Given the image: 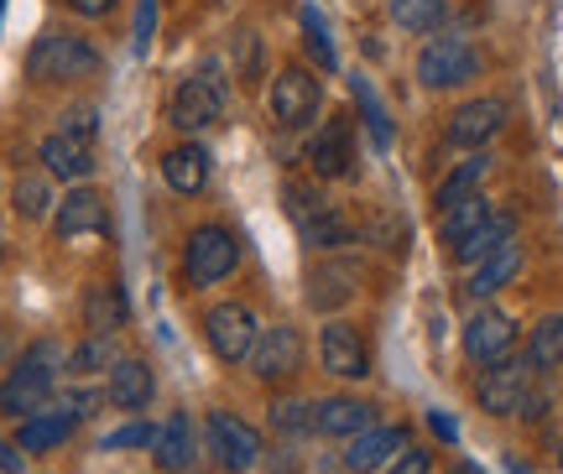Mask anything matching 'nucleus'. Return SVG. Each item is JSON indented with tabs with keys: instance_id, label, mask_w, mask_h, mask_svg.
<instances>
[{
	"instance_id": "6ab92c4d",
	"label": "nucleus",
	"mask_w": 563,
	"mask_h": 474,
	"mask_svg": "<svg viewBox=\"0 0 563 474\" xmlns=\"http://www.w3.org/2000/svg\"><path fill=\"white\" fill-rule=\"evenodd\" d=\"M42 167H47V178H63L74 183V188H84V183L95 178V141H79V136H63V131H53V136L42 141Z\"/></svg>"
},
{
	"instance_id": "de8ad7c7",
	"label": "nucleus",
	"mask_w": 563,
	"mask_h": 474,
	"mask_svg": "<svg viewBox=\"0 0 563 474\" xmlns=\"http://www.w3.org/2000/svg\"><path fill=\"white\" fill-rule=\"evenodd\" d=\"M0 256H5V240H0Z\"/></svg>"
},
{
	"instance_id": "c85d7f7f",
	"label": "nucleus",
	"mask_w": 563,
	"mask_h": 474,
	"mask_svg": "<svg viewBox=\"0 0 563 474\" xmlns=\"http://www.w3.org/2000/svg\"><path fill=\"white\" fill-rule=\"evenodd\" d=\"M490 214H496V203H490L485 194L464 198V203H454V209H443V214H439V240L449 245V251H454V245H464V240L475 235V230H481Z\"/></svg>"
},
{
	"instance_id": "49530a36",
	"label": "nucleus",
	"mask_w": 563,
	"mask_h": 474,
	"mask_svg": "<svg viewBox=\"0 0 563 474\" xmlns=\"http://www.w3.org/2000/svg\"><path fill=\"white\" fill-rule=\"evenodd\" d=\"M559 470H563V449H559Z\"/></svg>"
},
{
	"instance_id": "f3484780",
	"label": "nucleus",
	"mask_w": 563,
	"mask_h": 474,
	"mask_svg": "<svg viewBox=\"0 0 563 474\" xmlns=\"http://www.w3.org/2000/svg\"><path fill=\"white\" fill-rule=\"evenodd\" d=\"M152 459H157L162 474H188L194 459H199V433H194V417L188 412H167L157 422V438H152Z\"/></svg>"
},
{
	"instance_id": "412c9836",
	"label": "nucleus",
	"mask_w": 563,
	"mask_h": 474,
	"mask_svg": "<svg viewBox=\"0 0 563 474\" xmlns=\"http://www.w3.org/2000/svg\"><path fill=\"white\" fill-rule=\"evenodd\" d=\"M162 178H167V188L183 198H199L203 188H209V178H214V157H209V146H199V141H183V146H173L167 157H162Z\"/></svg>"
},
{
	"instance_id": "7c9ffc66",
	"label": "nucleus",
	"mask_w": 563,
	"mask_h": 474,
	"mask_svg": "<svg viewBox=\"0 0 563 474\" xmlns=\"http://www.w3.org/2000/svg\"><path fill=\"white\" fill-rule=\"evenodd\" d=\"M485 173H490V157H464L449 178L433 188V203H439V214L443 209H454V203H464V198H475L481 194V183H485Z\"/></svg>"
},
{
	"instance_id": "c9c22d12",
	"label": "nucleus",
	"mask_w": 563,
	"mask_h": 474,
	"mask_svg": "<svg viewBox=\"0 0 563 474\" xmlns=\"http://www.w3.org/2000/svg\"><path fill=\"white\" fill-rule=\"evenodd\" d=\"M298 21H302V42H308V53H313V58L334 74V68H340V53H334V37H329V21H323V11H319V5H302Z\"/></svg>"
},
{
	"instance_id": "5701e85b",
	"label": "nucleus",
	"mask_w": 563,
	"mask_h": 474,
	"mask_svg": "<svg viewBox=\"0 0 563 474\" xmlns=\"http://www.w3.org/2000/svg\"><path fill=\"white\" fill-rule=\"evenodd\" d=\"M74 428H79V417L63 412L58 401H53V407H42L37 417H26V422H21L16 449H21V454H47V449L68 443V433H74Z\"/></svg>"
},
{
	"instance_id": "473e14b6",
	"label": "nucleus",
	"mask_w": 563,
	"mask_h": 474,
	"mask_svg": "<svg viewBox=\"0 0 563 474\" xmlns=\"http://www.w3.org/2000/svg\"><path fill=\"white\" fill-rule=\"evenodd\" d=\"M386 11H391V21H397L402 32L428 37V32H439V26H443V16H449V0H386Z\"/></svg>"
},
{
	"instance_id": "ea45409f",
	"label": "nucleus",
	"mask_w": 563,
	"mask_h": 474,
	"mask_svg": "<svg viewBox=\"0 0 563 474\" xmlns=\"http://www.w3.org/2000/svg\"><path fill=\"white\" fill-rule=\"evenodd\" d=\"M95 131H100V110H95V104H79V110H63V136L95 141Z\"/></svg>"
},
{
	"instance_id": "a19ab883",
	"label": "nucleus",
	"mask_w": 563,
	"mask_h": 474,
	"mask_svg": "<svg viewBox=\"0 0 563 474\" xmlns=\"http://www.w3.org/2000/svg\"><path fill=\"white\" fill-rule=\"evenodd\" d=\"M382 474H433V454H428V449H418V443H407L402 454L391 459Z\"/></svg>"
},
{
	"instance_id": "2f4dec72",
	"label": "nucleus",
	"mask_w": 563,
	"mask_h": 474,
	"mask_svg": "<svg viewBox=\"0 0 563 474\" xmlns=\"http://www.w3.org/2000/svg\"><path fill=\"white\" fill-rule=\"evenodd\" d=\"M527 360H532L538 371H559V365H563V313H543L538 323H532Z\"/></svg>"
},
{
	"instance_id": "bb28decb",
	"label": "nucleus",
	"mask_w": 563,
	"mask_h": 474,
	"mask_svg": "<svg viewBox=\"0 0 563 474\" xmlns=\"http://www.w3.org/2000/svg\"><path fill=\"white\" fill-rule=\"evenodd\" d=\"M298 235L308 251H344V245H355V224H350V214H344L340 203H329L323 214H313L308 224H298Z\"/></svg>"
},
{
	"instance_id": "f8f14e48",
	"label": "nucleus",
	"mask_w": 563,
	"mask_h": 474,
	"mask_svg": "<svg viewBox=\"0 0 563 474\" xmlns=\"http://www.w3.org/2000/svg\"><path fill=\"white\" fill-rule=\"evenodd\" d=\"M464 355L475 365H496V360L517 355V318L501 308H481L464 318Z\"/></svg>"
},
{
	"instance_id": "20e7f679",
	"label": "nucleus",
	"mask_w": 563,
	"mask_h": 474,
	"mask_svg": "<svg viewBox=\"0 0 563 474\" xmlns=\"http://www.w3.org/2000/svg\"><path fill=\"white\" fill-rule=\"evenodd\" d=\"M532 386H538V365L527 355H506L475 376V407L485 417H517Z\"/></svg>"
},
{
	"instance_id": "a18cd8bd",
	"label": "nucleus",
	"mask_w": 563,
	"mask_h": 474,
	"mask_svg": "<svg viewBox=\"0 0 563 474\" xmlns=\"http://www.w3.org/2000/svg\"><path fill=\"white\" fill-rule=\"evenodd\" d=\"M11 350H16V339H11V329H5V323H0V365H5V360H11Z\"/></svg>"
},
{
	"instance_id": "a211bd4d",
	"label": "nucleus",
	"mask_w": 563,
	"mask_h": 474,
	"mask_svg": "<svg viewBox=\"0 0 563 474\" xmlns=\"http://www.w3.org/2000/svg\"><path fill=\"white\" fill-rule=\"evenodd\" d=\"M152 396H157V376H152V365L136 355H125L121 365L104 376V401H110L115 412H146Z\"/></svg>"
},
{
	"instance_id": "aec40b11",
	"label": "nucleus",
	"mask_w": 563,
	"mask_h": 474,
	"mask_svg": "<svg viewBox=\"0 0 563 474\" xmlns=\"http://www.w3.org/2000/svg\"><path fill=\"white\" fill-rule=\"evenodd\" d=\"M365 428H376V407L361 401V396H323L313 401V433L323 438H361Z\"/></svg>"
},
{
	"instance_id": "72a5a7b5",
	"label": "nucleus",
	"mask_w": 563,
	"mask_h": 474,
	"mask_svg": "<svg viewBox=\"0 0 563 474\" xmlns=\"http://www.w3.org/2000/svg\"><path fill=\"white\" fill-rule=\"evenodd\" d=\"M282 209H287V219H292V224H308L313 214H323V209H329V198H323V183H298V178H287V183H282Z\"/></svg>"
},
{
	"instance_id": "39448f33",
	"label": "nucleus",
	"mask_w": 563,
	"mask_h": 474,
	"mask_svg": "<svg viewBox=\"0 0 563 474\" xmlns=\"http://www.w3.org/2000/svg\"><path fill=\"white\" fill-rule=\"evenodd\" d=\"M481 79V47L470 37H428L418 53V84L422 89H460V84Z\"/></svg>"
},
{
	"instance_id": "f257e3e1",
	"label": "nucleus",
	"mask_w": 563,
	"mask_h": 474,
	"mask_svg": "<svg viewBox=\"0 0 563 474\" xmlns=\"http://www.w3.org/2000/svg\"><path fill=\"white\" fill-rule=\"evenodd\" d=\"M63 365H68L63 344L37 339V344L21 355L16 371L0 381V417H16V422H26V417H37L42 407H53V392H58V371H63Z\"/></svg>"
},
{
	"instance_id": "c03bdc74",
	"label": "nucleus",
	"mask_w": 563,
	"mask_h": 474,
	"mask_svg": "<svg viewBox=\"0 0 563 474\" xmlns=\"http://www.w3.org/2000/svg\"><path fill=\"white\" fill-rule=\"evenodd\" d=\"M0 474H21V449H11L5 438H0Z\"/></svg>"
},
{
	"instance_id": "7ed1b4c3",
	"label": "nucleus",
	"mask_w": 563,
	"mask_h": 474,
	"mask_svg": "<svg viewBox=\"0 0 563 474\" xmlns=\"http://www.w3.org/2000/svg\"><path fill=\"white\" fill-rule=\"evenodd\" d=\"M224 104H230V79H224L220 63L209 58V63H199L188 79H178L167 115H173L178 131H209V125H220Z\"/></svg>"
},
{
	"instance_id": "79ce46f5",
	"label": "nucleus",
	"mask_w": 563,
	"mask_h": 474,
	"mask_svg": "<svg viewBox=\"0 0 563 474\" xmlns=\"http://www.w3.org/2000/svg\"><path fill=\"white\" fill-rule=\"evenodd\" d=\"M543 412H548V392H543V386H532L517 417H522V422H543Z\"/></svg>"
},
{
	"instance_id": "9b49d317",
	"label": "nucleus",
	"mask_w": 563,
	"mask_h": 474,
	"mask_svg": "<svg viewBox=\"0 0 563 474\" xmlns=\"http://www.w3.org/2000/svg\"><path fill=\"white\" fill-rule=\"evenodd\" d=\"M308 162H313V178L334 183L355 173V120L350 115H329L319 125V136L308 141Z\"/></svg>"
},
{
	"instance_id": "37998d69",
	"label": "nucleus",
	"mask_w": 563,
	"mask_h": 474,
	"mask_svg": "<svg viewBox=\"0 0 563 474\" xmlns=\"http://www.w3.org/2000/svg\"><path fill=\"white\" fill-rule=\"evenodd\" d=\"M68 5H74L79 16H110V5H115V0H68Z\"/></svg>"
},
{
	"instance_id": "e433bc0d",
	"label": "nucleus",
	"mask_w": 563,
	"mask_h": 474,
	"mask_svg": "<svg viewBox=\"0 0 563 474\" xmlns=\"http://www.w3.org/2000/svg\"><path fill=\"white\" fill-rule=\"evenodd\" d=\"M355 99H361L365 110V125H371V141H376V152H386L391 146V115H386V104L376 99V89H371V79H355Z\"/></svg>"
},
{
	"instance_id": "b1692460",
	"label": "nucleus",
	"mask_w": 563,
	"mask_h": 474,
	"mask_svg": "<svg viewBox=\"0 0 563 474\" xmlns=\"http://www.w3.org/2000/svg\"><path fill=\"white\" fill-rule=\"evenodd\" d=\"M511 240H517V209H496V214L485 219V224L464 240V245H454L449 256L460 261V266H481L485 256H496V251H501V245H511Z\"/></svg>"
},
{
	"instance_id": "1a4fd4ad",
	"label": "nucleus",
	"mask_w": 563,
	"mask_h": 474,
	"mask_svg": "<svg viewBox=\"0 0 563 474\" xmlns=\"http://www.w3.org/2000/svg\"><path fill=\"white\" fill-rule=\"evenodd\" d=\"M235 266H241V240L230 235L224 224H199V230L188 235L183 272H188L194 287H214V282H224Z\"/></svg>"
},
{
	"instance_id": "4c0bfd02",
	"label": "nucleus",
	"mask_w": 563,
	"mask_h": 474,
	"mask_svg": "<svg viewBox=\"0 0 563 474\" xmlns=\"http://www.w3.org/2000/svg\"><path fill=\"white\" fill-rule=\"evenodd\" d=\"M152 438H157L152 422H125V428H115V433L100 438V449L104 454H115V449H152Z\"/></svg>"
},
{
	"instance_id": "c756f323",
	"label": "nucleus",
	"mask_w": 563,
	"mask_h": 474,
	"mask_svg": "<svg viewBox=\"0 0 563 474\" xmlns=\"http://www.w3.org/2000/svg\"><path fill=\"white\" fill-rule=\"evenodd\" d=\"M11 209H16L26 224H37V219H53L58 198H53V183H47V173H21V178L11 183Z\"/></svg>"
},
{
	"instance_id": "58836bf2",
	"label": "nucleus",
	"mask_w": 563,
	"mask_h": 474,
	"mask_svg": "<svg viewBox=\"0 0 563 474\" xmlns=\"http://www.w3.org/2000/svg\"><path fill=\"white\" fill-rule=\"evenodd\" d=\"M157 0H141L136 5V26H131V47H136V58H146V47H152V32H157Z\"/></svg>"
},
{
	"instance_id": "4be33fe9",
	"label": "nucleus",
	"mask_w": 563,
	"mask_h": 474,
	"mask_svg": "<svg viewBox=\"0 0 563 474\" xmlns=\"http://www.w3.org/2000/svg\"><path fill=\"white\" fill-rule=\"evenodd\" d=\"M131 308H125L121 282H89L84 287V329L89 334H121Z\"/></svg>"
},
{
	"instance_id": "ddd939ff",
	"label": "nucleus",
	"mask_w": 563,
	"mask_h": 474,
	"mask_svg": "<svg viewBox=\"0 0 563 474\" xmlns=\"http://www.w3.org/2000/svg\"><path fill=\"white\" fill-rule=\"evenodd\" d=\"M251 371H256V381H266V386L292 381L302 371V334L292 329V323H272V329H262L256 355H251Z\"/></svg>"
},
{
	"instance_id": "393cba45",
	"label": "nucleus",
	"mask_w": 563,
	"mask_h": 474,
	"mask_svg": "<svg viewBox=\"0 0 563 474\" xmlns=\"http://www.w3.org/2000/svg\"><path fill=\"white\" fill-rule=\"evenodd\" d=\"M517 272H522V245L511 240V245H501L496 256H485L481 266H470V277H464V293L470 297H496L501 287H511L517 282Z\"/></svg>"
},
{
	"instance_id": "4468645a",
	"label": "nucleus",
	"mask_w": 563,
	"mask_h": 474,
	"mask_svg": "<svg viewBox=\"0 0 563 474\" xmlns=\"http://www.w3.org/2000/svg\"><path fill=\"white\" fill-rule=\"evenodd\" d=\"M506 131V99L501 95H481V99H464L460 110L449 115V141L475 152V146H490V141Z\"/></svg>"
},
{
	"instance_id": "6e6552de",
	"label": "nucleus",
	"mask_w": 563,
	"mask_h": 474,
	"mask_svg": "<svg viewBox=\"0 0 563 474\" xmlns=\"http://www.w3.org/2000/svg\"><path fill=\"white\" fill-rule=\"evenodd\" d=\"M319 104H323V89H319V79H313L302 63L277 68V79H272V89H266V110H272V120H277L282 131H302V125H313Z\"/></svg>"
},
{
	"instance_id": "f03ea898",
	"label": "nucleus",
	"mask_w": 563,
	"mask_h": 474,
	"mask_svg": "<svg viewBox=\"0 0 563 474\" xmlns=\"http://www.w3.org/2000/svg\"><path fill=\"white\" fill-rule=\"evenodd\" d=\"M26 74L37 84H74V79H95L100 74V47L68 26H47L32 53H26Z\"/></svg>"
},
{
	"instance_id": "0eeeda50",
	"label": "nucleus",
	"mask_w": 563,
	"mask_h": 474,
	"mask_svg": "<svg viewBox=\"0 0 563 474\" xmlns=\"http://www.w3.org/2000/svg\"><path fill=\"white\" fill-rule=\"evenodd\" d=\"M203 438H209V454H214V464L230 474H251V470H262V433L245 422V417L235 412H209L203 417Z\"/></svg>"
},
{
	"instance_id": "2eb2a0df",
	"label": "nucleus",
	"mask_w": 563,
	"mask_h": 474,
	"mask_svg": "<svg viewBox=\"0 0 563 474\" xmlns=\"http://www.w3.org/2000/svg\"><path fill=\"white\" fill-rule=\"evenodd\" d=\"M104 230H110V203H104V194H95L89 183L58 198V209H53V235L58 240L104 235Z\"/></svg>"
},
{
	"instance_id": "9d476101",
	"label": "nucleus",
	"mask_w": 563,
	"mask_h": 474,
	"mask_svg": "<svg viewBox=\"0 0 563 474\" xmlns=\"http://www.w3.org/2000/svg\"><path fill=\"white\" fill-rule=\"evenodd\" d=\"M319 360L334 381H365L371 376V350H365L361 329L344 323V318H329V323L319 329Z\"/></svg>"
},
{
	"instance_id": "dca6fc26",
	"label": "nucleus",
	"mask_w": 563,
	"mask_h": 474,
	"mask_svg": "<svg viewBox=\"0 0 563 474\" xmlns=\"http://www.w3.org/2000/svg\"><path fill=\"white\" fill-rule=\"evenodd\" d=\"M402 449H407V428H397V422H376V428H365L361 438L344 443V470L350 474H382Z\"/></svg>"
},
{
	"instance_id": "cd10ccee",
	"label": "nucleus",
	"mask_w": 563,
	"mask_h": 474,
	"mask_svg": "<svg viewBox=\"0 0 563 474\" xmlns=\"http://www.w3.org/2000/svg\"><path fill=\"white\" fill-rule=\"evenodd\" d=\"M121 334H84L74 350H68V371L74 376H110L121 365Z\"/></svg>"
},
{
	"instance_id": "f704fd0d",
	"label": "nucleus",
	"mask_w": 563,
	"mask_h": 474,
	"mask_svg": "<svg viewBox=\"0 0 563 474\" xmlns=\"http://www.w3.org/2000/svg\"><path fill=\"white\" fill-rule=\"evenodd\" d=\"M266 417H272V428H277L282 438L313 433V401H302V396H277V401L266 407Z\"/></svg>"
},
{
	"instance_id": "a878e982",
	"label": "nucleus",
	"mask_w": 563,
	"mask_h": 474,
	"mask_svg": "<svg viewBox=\"0 0 563 474\" xmlns=\"http://www.w3.org/2000/svg\"><path fill=\"white\" fill-rule=\"evenodd\" d=\"M355 266H323V272H308V308L313 313H334V308H344L350 297H355Z\"/></svg>"
},
{
	"instance_id": "423d86ee",
	"label": "nucleus",
	"mask_w": 563,
	"mask_h": 474,
	"mask_svg": "<svg viewBox=\"0 0 563 474\" xmlns=\"http://www.w3.org/2000/svg\"><path fill=\"white\" fill-rule=\"evenodd\" d=\"M203 339L224 365H251L256 355V339H262V318L251 302H214L203 313Z\"/></svg>"
}]
</instances>
